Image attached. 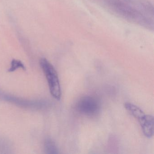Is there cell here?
<instances>
[{
	"mask_svg": "<svg viewBox=\"0 0 154 154\" xmlns=\"http://www.w3.org/2000/svg\"><path fill=\"white\" fill-rule=\"evenodd\" d=\"M2 98L7 101L10 102L23 108L40 109L46 108L47 106V103L45 101L28 100L12 95H4L3 94Z\"/></svg>",
	"mask_w": 154,
	"mask_h": 154,
	"instance_id": "cell-4",
	"label": "cell"
},
{
	"mask_svg": "<svg viewBox=\"0 0 154 154\" xmlns=\"http://www.w3.org/2000/svg\"><path fill=\"white\" fill-rule=\"evenodd\" d=\"M2 94H1V93H0V98H2Z\"/></svg>",
	"mask_w": 154,
	"mask_h": 154,
	"instance_id": "cell-9",
	"label": "cell"
},
{
	"mask_svg": "<svg viewBox=\"0 0 154 154\" xmlns=\"http://www.w3.org/2000/svg\"><path fill=\"white\" fill-rule=\"evenodd\" d=\"M117 17L144 28L154 29V8L146 0H95Z\"/></svg>",
	"mask_w": 154,
	"mask_h": 154,
	"instance_id": "cell-1",
	"label": "cell"
},
{
	"mask_svg": "<svg viewBox=\"0 0 154 154\" xmlns=\"http://www.w3.org/2000/svg\"><path fill=\"white\" fill-rule=\"evenodd\" d=\"M40 65L47 80L51 95L54 98L59 100L62 96V91L56 70L53 65L45 58L40 59Z\"/></svg>",
	"mask_w": 154,
	"mask_h": 154,
	"instance_id": "cell-2",
	"label": "cell"
},
{
	"mask_svg": "<svg viewBox=\"0 0 154 154\" xmlns=\"http://www.w3.org/2000/svg\"><path fill=\"white\" fill-rule=\"evenodd\" d=\"M19 68H21L23 70H26V67L24 64L18 60L16 59H13L11 63V66L10 68L9 69V72H13L17 70Z\"/></svg>",
	"mask_w": 154,
	"mask_h": 154,
	"instance_id": "cell-8",
	"label": "cell"
},
{
	"mask_svg": "<svg viewBox=\"0 0 154 154\" xmlns=\"http://www.w3.org/2000/svg\"><path fill=\"white\" fill-rule=\"evenodd\" d=\"M75 109L83 115L92 117L99 113L100 108V101L94 96H83L76 102Z\"/></svg>",
	"mask_w": 154,
	"mask_h": 154,
	"instance_id": "cell-3",
	"label": "cell"
},
{
	"mask_svg": "<svg viewBox=\"0 0 154 154\" xmlns=\"http://www.w3.org/2000/svg\"><path fill=\"white\" fill-rule=\"evenodd\" d=\"M142 132L146 137L150 138L154 135V117L151 115L146 114L139 121Z\"/></svg>",
	"mask_w": 154,
	"mask_h": 154,
	"instance_id": "cell-5",
	"label": "cell"
},
{
	"mask_svg": "<svg viewBox=\"0 0 154 154\" xmlns=\"http://www.w3.org/2000/svg\"><path fill=\"white\" fill-rule=\"evenodd\" d=\"M125 109L135 119H137L138 121L141 120L146 115L145 112L140 107L137 105L127 102L124 104Z\"/></svg>",
	"mask_w": 154,
	"mask_h": 154,
	"instance_id": "cell-6",
	"label": "cell"
},
{
	"mask_svg": "<svg viewBox=\"0 0 154 154\" xmlns=\"http://www.w3.org/2000/svg\"><path fill=\"white\" fill-rule=\"evenodd\" d=\"M44 149L47 154H56L58 153V148L56 144L50 138H47L45 140Z\"/></svg>",
	"mask_w": 154,
	"mask_h": 154,
	"instance_id": "cell-7",
	"label": "cell"
}]
</instances>
